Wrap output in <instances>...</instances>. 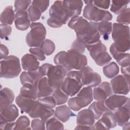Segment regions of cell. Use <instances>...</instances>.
Listing matches in <instances>:
<instances>
[{"label":"cell","instance_id":"13","mask_svg":"<svg viewBox=\"0 0 130 130\" xmlns=\"http://www.w3.org/2000/svg\"><path fill=\"white\" fill-rule=\"evenodd\" d=\"M113 93L117 94H127L129 91V76L119 75L114 77L110 82Z\"/></svg>","mask_w":130,"mask_h":130},{"label":"cell","instance_id":"38","mask_svg":"<svg viewBox=\"0 0 130 130\" xmlns=\"http://www.w3.org/2000/svg\"><path fill=\"white\" fill-rule=\"evenodd\" d=\"M30 124L29 119L26 116H21L15 122L14 129H27Z\"/></svg>","mask_w":130,"mask_h":130},{"label":"cell","instance_id":"49","mask_svg":"<svg viewBox=\"0 0 130 130\" xmlns=\"http://www.w3.org/2000/svg\"><path fill=\"white\" fill-rule=\"evenodd\" d=\"M45 123L41 119L36 118L31 121V127L32 129H45Z\"/></svg>","mask_w":130,"mask_h":130},{"label":"cell","instance_id":"21","mask_svg":"<svg viewBox=\"0 0 130 130\" xmlns=\"http://www.w3.org/2000/svg\"><path fill=\"white\" fill-rule=\"evenodd\" d=\"M93 113L89 109H85L80 111L77 115L76 122L77 125H86L92 126L95 122Z\"/></svg>","mask_w":130,"mask_h":130},{"label":"cell","instance_id":"12","mask_svg":"<svg viewBox=\"0 0 130 130\" xmlns=\"http://www.w3.org/2000/svg\"><path fill=\"white\" fill-rule=\"evenodd\" d=\"M79 71L83 86L94 87L101 83L102 81L101 76L94 72L89 66H86Z\"/></svg>","mask_w":130,"mask_h":130},{"label":"cell","instance_id":"22","mask_svg":"<svg viewBox=\"0 0 130 130\" xmlns=\"http://www.w3.org/2000/svg\"><path fill=\"white\" fill-rule=\"evenodd\" d=\"M63 4L69 18L79 16L81 14L83 5L82 1H63Z\"/></svg>","mask_w":130,"mask_h":130},{"label":"cell","instance_id":"24","mask_svg":"<svg viewBox=\"0 0 130 130\" xmlns=\"http://www.w3.org/2000/svg\"><path fill=\"white\" fill-rule=\"evenodd\" d=\"M40 63L38 59L31 54L27 53L21 58L22 68L26 71H33L38 69Z\"/></svg>","mask_w":130,"mask_h":130},{"label":"cell","instance_id":"44","mask_svg":"<svg viewBox=\"0 0 130 130\" xmlns=\"http://www.w3.org/2000/svg\"><path fill=\"white\" fill-rule=\"evenodd\" d=\"M31 2V1H15L14 2V12L17 13L18 12L25 11Z\"/></svg>","mask_w":130,"mask_h":130},{"label":"cell","instance_id":"46","mask_svg":"<svg viewBox=\"0 0 130 130\" xmlns=\"http://www.w3.org/2000/svg\"><path fill=\"white\" fill-rule=\"evenodd\" d=\"M29 51L30 54L33 55L39 60L42 61L46 59L44 53L40 48H31L29 49Z\"/></svg>","mask_w":130,"mask_h":130},{"label":"cell","instance_id":"28","mask_svg":"<svg viewBox=\"0 0 130 130\" xmlns=\"http://www.w3.org/2000/svg\"><path fill=\"white\" fill-rule=\"evenodd\" d=\"M36 100H34L28 98L24 97L19 94L16 98V103L20 109L22 113H28L34 103Z\"/></svg>","mask_w":130,"mask_h":130},{"label":"cell","instance_id":"53","mask_svg":"<svg viewBox=\"0 0 130 130\" xmlns=\"http://www.w3.org/2000/svg\"><path fill=\"white\" fill-rule=\"evenodd\" d=\"M121 72L122 75L126 76H129V66L121 67Z\"/></svg>","mask_w":130,"mask_h":130},{"label":"cell","instance_id":"18","mask_svg":"<svg viewBox=\"0 0 130 130\" xmlns=\"http://www.w3.org/2000/svg\"><path fill=\"white\" fill-rule=\"evenodd\" d=\"M0 111V124L13 122L19 115L18 110L14 104L8 105Z\"/></svg>","mask_w":130,"mask_h":130},{"label":"cell","instance_id":"39","mask_svg":"<svg viewBox=\"0 0 130 130\" xmlns=\"http://www.w3.org/2000/svg\"><path fill=\"white\" fill-rule=\"evenodd\" d=\"M116 21L119 23L124 25H128L130 22V9L126 8L120 12L116 18Z\"/></svg>","mask_w":130,"mask_h":130},{"label":"cell","instance_id":"34","mask_svg":"<svg viewBox=\"0 0 130 130\" xmlns=\"http://www.w3.org/2000/svg\"><path fill=\"white\" fill-rule=\"evenodd\" d=\"M24 97L34 100L37 99L36 90L33 84H25L23 85L20 90V94Z\"/></svg>","mask_w":130,"mask_h":130},{"label":"cell","instance_id":"16","mask_svg":"<svg viewBox=\"0 0 130 130\" xmlns=\"http://www.w3.org/2000/svg\"><path fill=\"white\" fill-rule=\"evenodd\" d=\"M33 85L37 99L49 96L52 94L54 90L49 85L47 78L46 76L39 79Z\"/></svg>","mask_w":130,"mask_h":130},{"label":"cell","instance_id":"2","mask_svg":"<svg viewBox=\"0 0 130 130\" xmlns=\"http://www.w3.org/2000/svg\"><path fill=\"white\" fill-rule=\"evenodd\" d=\"M112 37L116 49L120 52H125L129 50V27L119 23H114L112 25Z\"/></svg>","mask_w":130,"mask_h":130},{"label":"cell","instance_id":"7","mask_svg":"<svg viewBox=\"0 0 130 130\" xmlns=\"http://www.w3.org/2000/svg\"><path fill=\"white\" fill-rule=\"evenodd\" d=\"M30 27V31L26 36V44L30 47H40L46 37V28L41 22H32Z\"/></svg>","mask_w":130,"mask_h":130},{"label":"cell","instance_id":"4","mask_svg":"<svg viewBox=\"0 0 130 130\" xmlns=\"http://www.w3.org/2000/svg\"><path fill=\"white\" fill-rule=\"evenodd\" d=\"M86 48L89 52L91 58L99 66L106 65L112 59L111 57L107 52L106 46L101 40L93 44L87 45Z\"/></svg>","mask_w":130,"mask_h":130},{"label":"cell","instance_id":"40","mask_svg":"<svg viewBox=\"0 0 130 130\" xmlns=\"http://www.w3.org/2000/svg\"><path fill=\"white\" fill-rule=\"evenodd\" d=\"M46 129H63L64 127L62 123H61L57 118L55 117H51L46 122Z\"/></svg>","mask_w":130,"mask_h":130},{"label":"cell","instance_id":"9","mask_svg":"<svg viewBox=\"0 0 130 130\" xmlns=\"http://www.w3.org/2000/svg\"><path fill=\"white\" fill-rule=\"evenodd\" d=\"M76 36L77 39L86 46L98 42L101 36L98 30L97 23L89 22L81 31L76 34Z\"/></svg>","mask_w":130,"mask_h":130},{"label":"cell","instance_id":"19","mask_svg":"<svg viewBox=\"0 0 130 130\" xmlns=\"http://www.w3.org/2000/svg\"><path fill=\"white\" fill-rule=\"evenodd\" d=\"M112 93L110 83L103 82L93 89V98L98 101H104L112 95Z\"/></svg>","mask_w":130,"mask_h":130},{"label":"cell","instance_id":"27","mask_svg":"<svg viewBox=\"0 0 130 130\" xmlns=\"http://www.w3.org/2000/svg\"><path fill=\"white\" fill-rule=\"evenodd\" d=\"M15 95L13 91L10 88L5 87L1 90L0 93V110L12 104L14 101Z\"/></svg>","mask_w":130,"mask_h":130},{"label":"cell","instance_id":"17","mask_svg":"<svg viewBox=\"0 0 130 130\" xmlns=\"http://www.w3.org/2000/svg\"><path fill=\"white\" fill-rule=\"evenodd\" d=\"M128 102H129V98L115 94L111 95L105 100L104 104L109 111L113 112Z\"/></svg>","mask_w":130,"mask_h":130},{"label":"cell","instance_id":"8","mask_svg":"<svg viewBox=\"0 0 130 130\" xmlns=\"http://www.w3.org/2000/svg\"><path fill=\"white\" fill-rule=\"evenodd\" d=\"M83 16L92 22L109 21L112 19V15L108 11L101 9L92 3L86 5L83 10Z\"/></svg>","mask_w":130,"mask_h":130},{"label":"cell","instance_id":"31","mask_svg":"<svg viewBox=\"0 0 130 130\" xmlns=\"http://www.w3.org/2000/svg\"><path fill=\"white\" fill-rule=\"evenodd\" d=\"M88 109L91 110L96 120L101 118L104 112L109 111L104 104V101L94 102L89 106Z\"/></svg>","mask_w":130,"mask_h":130},{"label":"cell","instance_id":"42","mask_svg":"<svg viewBox=\"0 0 130 130\" xmlns=\"http://www.w3.org/2000/svg\"><path fill=\"white\" fill-rule=\"evenodd\" d=\"M130 55L129 53L121 52L114 58L121 67L129 66Z\"/></svg>","mask_w":130,"mask_h":130},{"label":"cell","instance_id":"36","mask_svg":"<svg viewBox=\"0 0 130 130\" xmlns=\"http://www.w3.org/2000/svg\"><path fill=\"white\" fill-rule=\"evenodd\" d=\"M52 96L54 98L56 105H60L66 103L68 100V95L60 88L53 90Z\"/></svg>","mask_w":130,"mask_h":130},{"label":"cell","instance_id":"3","mask_svg":"<svg viewBox=\"0 0 130 130\" xmlns=\"http://www.w3.org/2000/svg\"><path fill=\"white\" fill-rule=\"evenodd\" d=\"M19 58L15 55H9L1 61V77L5 78H14L21 72Z\"/></svg>","mask_w":130,"mask_h":130},{"label":"cell","instance_id":"47","mask_svg":"<svg viewBox=\"0 0 130 130\" xmlns=\"http://www.w3.org/2000/svg\"><path fill=\"white\" fill-rule=\"evenodd\" d=\"M1 38L5 39L9 36L12 32V27L11 26L6 24H1Z\"/></svg>","mask_w":130,"mask_h":130},{"label":"cell","instance_id":"5","mask_svg":"<svg viewBox=\"0 0 130 130\" xmlns=\"http://www.w3.org/2000/svg\"><path fill=\"white\" fill-rule=\"evenodd\" d=\"M61 89L69 96H73L79 92L83 85L81 81L79 71L68 72Z\"/></svg>","mask_w":130,"mask_h":130},{"label":"cell","instance_id":"45","mask_svg":"<svg viewBox=\"0 0 130 130\" xmlns=\"http://www.w3.org/2000/svg\"><path fill=\"white\" fill-rule=\"evenodd\" d=\"M49 3V1H33L31 5L38 9L41 13H43L47 9Z\"/></svg>","mask_w":130,"mask_h":130},{"label":"cell","instance_id":"14","mask_svg":"<svg viewBox=\"0 0 130 130\" xmlns=\"http://www.w3.org/2000/svg\"><path fill=\"white\" fill-rule=\"evenodd\" d=\"M54 110L53 109L46 108L36 100L28 114L34 118H40L45 123L47 120L54 115Z\"/></svg>","mask_w":130,"mask_h":130},{"label":"cell","instance_id":"11","mask_svg":"<svg viewBox=\"0 0 130 130\" xmlns=\"http://www.w3.org/2000/svg\"><path fill=\"white\" fill-rule=\"evenodd\" d=\"M50 18L62 26L66 24L70 18L63 5V1H56L49 10Z\"/></svg>","mask_w":130,"mask_h":130},{"label":"cell","instance_id":"54","mask_svg":"<svg viewBox=\"0 0 130 130\" xmlns=\"http://www.w3.org/2000/svg\"><path fill=\"white\" fill-rule=\"evenodd\" d=\"M75 129H92V126H88L86 125H77V126L75 128Z\"/></svg>","mask_w":130,"mask_h":130},{"label":"cell","instance_id":"51","mask_svg":"<svg viewBox=\"0 0 130 130\" xmlns=\"http://www.w3.org/2000/svg\"><path fill=\"white\" fill-rule=\"evenodd\" d=\"M9 54V50L8 48L4 45H1V59L5 58L8 56Z\"/></svg>","mask_w":130,"mask_h":130},{"label":"cell","instance_id":"52","mask_svg":"<svg viewBox=\"0 0 130 130\" xmlns=\"http://www.w3.org/2000/svg\"><path fill=\"white\" fill-rule=\"evenodd\" d=\"M15 126V122H8L3 124H0V129H14Z\"/></svg>","mask_w":130,"mask_h":130},{"label":"cell","instance_id":"20","mask_svg":"<svg viewBox=\"0 0 130 130\" xmlns=\"http://www.w3.org/2000/svg\"><path fill=\"white\" fill-rule=\"evenodd\" d=\"M129 102H128L112 112L117 124L119 126H123L129 122Z\"/></svg>","mask_w":130,"mask_h":130},{"label":"cell","instance_id":"26","mask_svg":"<svg viewBox=\"0 0 130 130\" xmlns=\"http://www.w3.org/2000/svg\"><path fill=\"white\" fill-rule=\"evenodd\" d=\"M43 77L39 70L33 71L23 72L20 76V82L22 85L25 84H34L40 78Z\"/></svg>","mask_w":130,"mask_h":130},{"label":"cell","instance_id":"43","mask_svg":"<svg viewBox=\"0 0 130 130\" xmlns=\"http://www.w3.org/2000/svg\"><path fill=\"white\" fill-rule=\"evenodd\" d=\"M38 101L43 106L50 109L54 108L56 105L55 100L52 96H47L38 99Z\"/></svg>","mask_w":130,"mask_h":130},{"label":"cell","instance_id":"30","mask_svg":"<svg viewBox=\"0 0 130 130\" xmlns=\"http://www.w3.org/2000/svg\"><path fill=\"white\" fill-rule=\"evenodd\" d=\"M15 14L13 7L9 6L6 7L1 14L0 21L2 24L11 25L15 20Z\"/></svg>","mask_w":130,"mask_h":130},{"label":"cell","instance_id":"37","mask_svg":"<svg viewBox=\"0 0 130 130\" xmlns=\"http://www.w3.org/2000/svg\"><path fill=\"white\" fill-rule=\"evenodd\" d=\"M44 54L46 55H51L55 51V46L53 41L49 39L45 40L40 46Z\"/></svg>","mask_w":130,"mask_h":130},{"label":"cell","instance_id":"41","mask_svg":"<svg viewBox=\"0 0 130 130\" xmlns=\"http://www.w3.org/2000/svg\"><path fill=\"white\" fill-rule=\"evenodd\" d=\"M27 14L30 21L34 22L40 18L42 13L36 7L30 5L27 9Z\"/></svg>","mask_w":130,"mask_h":130},{"label":"cell","instance_id":"25","mask_svg":"<svg viewBox=\"0 0 130 130\" xmlns=\"http://www.w3.org/2000/svg\"><path fill=\"white\" fill-rule=\"evenodd\" d=\"M71 110V109L66 105L59 106L55 108L54 115L61 122H66L71 117L76 116Z\"/></svg>","mask_w":130,"mask_h":130},{"label":"cell","instance_id":"50","mask_svg":"<svg viewBox=\"0 0 130 130\" xmlns=\"http://www.w3.org/2000/svg\"><path fill=\"white\" fill-rule=\"evenodd\" d=\"M110 1H93V4L98 8L108 9L110 5Z\"/></svg>","mask_w":130,"mask_h":130},{"label":"cell","instance_id":"10","mask_svg":"<svg viewBox=\"0 0 130 130\" xmlns=\"http://www.w3.org/2000/svg\"><path fill=\"white\" fill-rule=\"evenodd\" d=\"M68 72L62 67L51 64L46 76L49 85L53 89L60 88Z\"/></svg>","mask_w":130,"mask_h":130},{"label":"cell","instance_id":"6","mask_svg":"<svg viewBox=\"0 0 130 130\" xmlns=\"http://www.w3.org/2000/svg\"><path fill=\"white\" fill-rule=\"evenodd\" d=\"M93 98L92 87L86 86L79 91L76 97L70 98L68 100L69 107L73 111H78L89 105Z\"/></svg>","mask_w":130,"mask_h":130},{"label":"cell","instance_id":"48","mask_svg":"<svg viewBox=\"0 0 130 130\" xmlns=\"http://www.w3.org/2000/svg\"><path fill=\"white\" fill-rule=\"evenodd\" d=\"M86 45L78 40V39H76L71 46V49L75 50L80 53H82L84 52L85 49L86 48Z\"/></svg>","mask_w":130,"mask_h":130},{"label":"cell","instance_id":"32","mask_svg":"<svg viewBox=\"0 0 130 130\" xmlns=\"http://www.w3.org/2000/svg\"><path fill=\"white\" fill-rule=\"evenodd\" d=\"M97 28L100 36H103L104 38L107 40L112 30V24L109 21L97 22Z\"/></svg>","mask_w":130,"mask_h":130},{"label":"cell","instance_id":"1","mask_svg":"<svg viewBox=\"0 0 130 130\" xmlns=\"http://www.w3.org/2000/svg\"><path fill=\"white\" fill-rule=\"evenodd\" d=\"M56 65L60 66L67 72L73 69L80 70L87 64V59L85 55L78 51L70 49L67 51H61L54 57Z\"/></svg>","mask_w":130,"mask_h":130},{"label":"cell","instance_id":"29","mask_svg":"<svg viewBox=\"0 0 130 130\" xmlns=\"http://www.w3.org/2000/svg\"><path fill=\"white\" fill-rule=\"evenodd\" d=\"M88 23L89 22L83 17L76 16L71 18L68 23V26L74 29L77 34L81 31Z\"/></svg>","mask_w":130,"mask_h":130},{"label":"cell","instance_id":"35","mask_svg":"<svg viewBox=\"0 0 130 130\" xmlns=\"http://www.w3.org/2000/svg\"><path fill=\"white\" fill-rule=\"evenodd\" d=\"M129 0L126 1H112L110 11L115 14H119L127 8Z\"/></svg>","mask_w":130,"mask_h":130},{"label":"cell","instance_id":"33","mask_svg":"<svg viewBox=\"0 0 130 130\" xmlns=\"http://www.w3.org/2000/svg\"><path fill=\"white\" fill-rule=\"evenodd\" d=\"M119 72V67L115 62H111L103 68V73L104 75L109 79L115 77Z\"/></svg>","mask_w":130,"mask_h":130},{"label":"cell","instance_id":"23","mask_svg":"<svg viewBox=\"0 0 130 130\" xmlns=\"http://www.w3.org/2000/svg\"><path fill=\"white\" fill-rule=\"evenodd\" d=\"M14 22L15 27L17 29L20 30H27L30 25L27 12L21 11L16 13Z\"/></svg>","mask_w":130,"mask_h":130},{"label":"cell","instance_id":"15","mask_svg":"<svg viewBox=\"0 0 130 130\" xmlns=\"http://www.w3.org/2000/svg\"><path fill=\"white\" fill-rule=\"evenodd\" d=\"M94 124L92 126V129H109L117 125L113 112L110 111L104 112L101 119Z\"/></svg>","mask_w":130,"mask_h":130}]
</instances>
